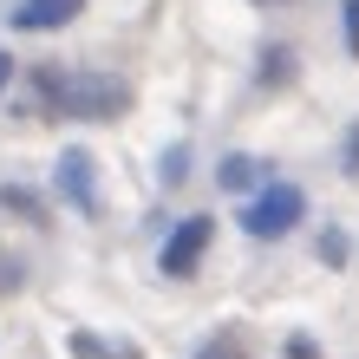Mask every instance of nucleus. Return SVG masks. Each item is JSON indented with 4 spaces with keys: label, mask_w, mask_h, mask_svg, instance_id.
<instances>
[{
    "label": "nucleus",
    "mask_w": 359,
    "mask_h": 359,
    "mask_svg": "<svg viewBox=\"0 0 359 359\" xmlns=\"http://www.w3.org/2000/svg\"><path fill=\"white\" fill-rule=\"evenodd\" d=\"M59 183H66V196L79 203V209H98V196H92V177H86V157H66V163H59Z\"/></svg>",
    "instance_id": "nucleus-5"
},
{
    "label": "nucleus",
    "mask_w": 359,
    "mask_h": 359,
    "mask_svg": "<svg viewBox=\"0 0 359 359\" xmlns=\"http://www.w3.org/2000/svg\"><path fill=\"white\" fill-rule=\"evenodd\" d=\"M287 359H313V340H287Z\"/></svg>",
    "instance_id": "nucleus-10"
},
{
    "label": "nucleus",
    "mask_w": 359,
    "mask_h": 359,
    "mask_svg": "<svg viewBox=\"0 0 359 359\" xmlns=\"http://www.w3.org/2000/svg\"><path fill=\"white\" fill-rule=\"evenodd\" d=\"M79 7H86V0H20L13 27H27V33H39V27H66Z\"/></svg>",
    "instance_id": "nucleus-4"
},
{
    "label": "nucleus",
    "mask_w": 359,
    "mask_h": 359,
    "mask_svg": "<svg viewBox=\"0 0 359 359\" xmlns=\"http://www.w3.org/2000/svg\"><path fill=\"white\" fill-rule=\"evenodd\" d=\"M7 79H13V59H7V53H0V86H7Z\"/></svg>",
    "instance_id": "nucleus-11"
},
{
    "label": "nucleus",
    "mask_w": 359,
    "mask_h": 359,
    "mask_svg": "<svg viewBox=\"0 0 359 359\" xmlns=\"http://www.w3.org/2000/svg\"><path fill=\"white\" fill-rule=\"evenodd\" d=\"M72 353H79V359H131V346L98 340V333H72Z\"/></svg>",
    "instance_id": "nucleus-6"
},
{
    "label": "nucleus",
    "mask_w": 359,
    "mask_h": 359,
    "mask_svg": "<svg viewBox=\"0 0 359 359\" xmlns=\"http://www.w3.org/2000/svg\"><path fill=\"white\" fill-rule=\"evenodd\" d=\"M39 98H53V111H72V118H98V111H118L124 86L111 79H86V72H39Z\"/></svg>",
    "instance_id": "nucleus-1"
},
{
    "label": "nucleus",
    "mask_w": 359,
    "mask_h": 359,
    "mask_svg": "<svg viewBox=\"0 0 359 359\" xmlns=\"http://www.w3.org/2000/svg\"><path fill=\"white\" fill-rule=\"evenodd\" d=\"M203 248H209V216H189L177 236L163 242V274H177V281H183V274L203 262Z\"/></svg>",
    "instance_id": "nucleus-3"
},
{
    "label": "nucleus",
    "mask_w": 359,
    "mask_h": 359,
    "mask_svg": "<svg viewBox=\"0 0 359 359\" xmlns=\"http://www.w3.org/2000/svg\"><path fill=\"white\" fill-rule=\"evenodd\" d=\"M203 359H242V346L222 333V340H209V346H203Z\"/></svg>",
    "instance_id": "nucleus-8"
},
{
    "label": "nucleus",
    "mask_w": 359,
    "mask_h": 359,
    "mask_svg": "<svg viewBox=\"0 0 359 359\" xmlns=\"http://www.w3.org/2000/svg\"><path fill=\"white\" fill-rule=\"evenodd\" d=\"M301 209H307V196H301L294 183H268L262 196L242 203V229H248L255 242H274V236H287V229L301 222Z\"/></svg>",
    "instance_id": "nucleus-2"
},
{
    "label": "nucleus",
    "mask_w": 359,
    "mask_h": 359,
    "mask_svg": "<svg viewBox=\"0 0 359 359\" xmlns=\"http://www.w3.org/2000/svg\"><path fill=\"white\" fill-rule=\"evenodd\" d=\"M216 177H222V189H242V183H248V163H242V157H229Z\"/></svg>",
    "instance_id": "nucleus-7"
},
{
    "label": "nucleus",
    "mask_w": 359,
    "mask_h": 359,
    "mask_svg": "<svg viewBox=\"0 0 359 359\" xmlns=\"http://www.w3.org/2000/svg\"><path fill=\"white\" fill-rule=\"evenodd\" d=\"M346 46L359 53V0H353V7H346Z\"/></svg>",
    "instance_id": "nucleus-9"
},
{
    "label": "nucleus",
    "mask_w": 359,
    "mask_h": 359,
    "mask_svg": "<svg viewBox=\"0 0 359 359\" xmlns=\"http://www.w3.org/2000/svg\"><path fill=\"white\" fill-rule=\"evenodd\" d=\"M346 151H353V163H359V124H353V144H346Z\"/></svg>",
    "instance_id": "nucleus-12"
}]
</instances>
